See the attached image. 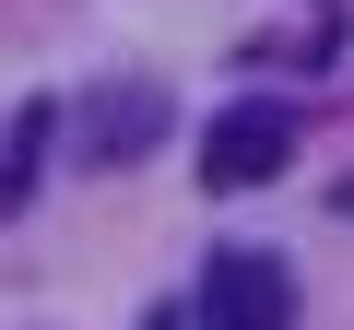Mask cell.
<instances>
[{
  "label": "cell",
  "instance_id": "6da1fadb",
  "mask_svg": "<svg viewBox=\"0 0 354 330\" xmlns=\"http://www.w3.org/2000/svg\"><path fill=\"white\" fill-rule=\"evenodd\" d=\"M189 330H295V271L272 248H213L201 295H189Z\"/></svg>",
  "mask_w": 354,
  "mask_h": 330
},
{
  "label": "cell",
  "instance_id": "277c9868",
  "mask_svg": "<svg viewBox=\"0 0 354 330\" xmlns=\"http://www.w3.org/2000/svg\"><path fill=\"white\" fill-rule=\"evenodd\" d=\"M48 118H59V106L36 95V106H12V130H0V213H24V189H36V142H48Z\"/></svg>",
  "mask_w": 354,
  "mask_h": 330
},
{
  "label": "cell",
  "instance_id": "5b68a950",
  "mask_svg": "<svg viewBox=\"0 0 354 330\" xmlns=\"http://www.w3.org/2000/svg\"><path fill=\"white\" fill-rule=\"evenodd\" d=\"M142 330H189V307H153V318H142Z\"/></svg>",
  "mask_w": 354,
  "mask_h": 330
},
{
  "label": "cell",
  "instance_id": "8992f818",
  "mask_svg": "<svg viewBox=\"0 0 354 330\" xmlns=\"http://www.w3.org/2000/svg\"><path fill=\"white\" fill-rule=\"evenodd\" d=\"M330 201H342V213H354V177H342V189H330Z\"/></svg>",
  "mask_w": 354,
  "mask_h": 330
},
{
  "label": "cell",
  "instance_id": "3957f363",
  "mask_svg": "<svg viewBox=\"0 0 354 330\" xmlns=\"http://www.w3.org/2000/svg\"><path fill=\"white\" fill-rule=\"evenodd\" d=\"M165 142V83H95V106H83V165H142Z\"/></svg>",
  "mask_w": 354,
  "mask_h": 330
},
{
  "label": "cell",
  "instance_id": "7a4b0ae2",
  "mask_svg": "<svg viewBox=\"0 0 354 330\" xmlns=\"http://www.w3.org/2000/svg\"><path fill=\"white\" fill-rule=\"evenodd\" d=\"M283 153H295V106L283 95H236L201 130V189H260V177H283Z\"/></svg>",
  "mask_w": 354,
  "mask_h": 330
}]
</instances>
